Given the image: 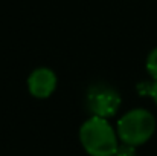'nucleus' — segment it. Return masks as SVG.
<instances>
[{"label":"nucleus","mask_w":157,"mask_h":156,"mask_svg":"<svg viewBox=\"0 0 157 156\" xmlns=\"http://www.w3.org/2000/svg\"><path fill=\"white\" fill-rule=\"evenodd\" d=\"M150 97L154 100V103L157 104V80L154 83H151V87H150Z\"/></svg>","instance_id":"nucleus-7"},{"label":"nucleus","mask_w":157,"mask_h":156,"mask_svg":"<svg viewBox=\"0 0 157 156\" xmlns=\"http://www.w3.org/2000/svg\"><path fill=\"white\" fill-rule=\"evenodd\" d=\"M134 149L136 147H131V146H127V144L119 146L116 149V152L113 153V156H136V150Z\"/></svg>","instance_id":"nucleus-6"},{"label":"nucleus","mask_w":157,"mask_h":156,"mask_svg":"<svg viewBox=\"0 0 157 156\" xmlns=\"http://www.w3.org/2000/svg\"><path fill=\"white\" fill-rule=\"evenodd\" d=\"M28 87L32 97L40 100L49 98L56 89V75L48 67H38L29 75Z\"/></svg>","instance_id":"nucleus-4"},{"label":"nucleus","mask_w":157,"mask_h":156,"mask_svg":"<svg viewBox=\"0 0 157 156\" xmlns=\"http://www.w3.org/2000/svg\"><path fill=\"white\" fill-rule=\"evenodd\" d=\"M79 141L90 156H113L117 144V132L108 119L92 116L79 129Z\"/></svg>","instance_id":"nucleus-1"},{"label":"nucleus","mask_w":157,"mask_h":156,"mask_svg":"<svg viewBox=\"0 0 157 156\" xmlns=\"http://www.w3.org/2000/svg\"><path fill=\"white\" fill-rule=\"evenodd\" d=\"M147 69L150 72V75L157 80V48L150 52L148 58H147Z\"/></svg>","instance_id":"nucleus-5"},{"label":"nucleus","mask_w":157,"mask_h":156,"mask_svg":"<svg viewBox=\"0 0 157 156\" xmlns=\"http://www.w3.org/2000/svg\"><path fill=\"white\" fill-rule=\"evenodd\" d=\"M156 130V119L145 109H133L117 121V138L131 147L145 144Z\"/></svg>","instance_id":"nucleus-2"},{"label":"nucleus","mask_w":157,"mask_h":156,"mask_svg":"<svg viewBox=\"0 0 157 156\" xmlns=\"http://www.w3.org/2000/svg\"><path fill=\"white\" fill-rule=\"evenodd\" d=\"M87 106L93 116L99 118H110L113 116L119 106H121V95L116 89L105 86V84H96L90 87L87 94Z\"/></svg>","instance_id":"nucleus-3"}]
</instances>
